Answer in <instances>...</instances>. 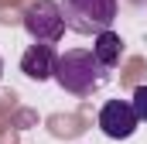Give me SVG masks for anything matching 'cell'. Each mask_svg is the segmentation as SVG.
<instances>
[{
    "mask_svg": "<svg viewBox=\"0 0 147 144\" xmlns=\"http://www.w3.org/2000/svg\"><path fill=\"white\" fill-rule=\"evenodd\" d=\"M106 79H110V69L89 48H69L55 62V82L72 96H92Z\"/></svg>",
    "mask_w": 147,
    "mask_h": 144,
    "instance_id": "cell-1",
    "label": "cell"
},
{
    "mask_svg": "<svg viewBox=\"0 0 147 144\" xmlns=\"http://www.w3.org/2000/svg\"><path fill=\"white\" fill-rule=\"evenodd\" d=\"M65 28L75 35H103L113 31L116 21V0H62Z\"/></svg>",
    "mask_w": 147,
    "mask_h": 144,
    "instance_id": "cell-2",
    "label": "cell"
},
{
    "mask_svg": "<svg viewBox=\"0 0 147 144\" xmlns=\"http://www.w3.org/2000/svg\"><path fill=\"white\" fill-rule=\"evenodd\" d=\"M24 31L34 38L38 45H55L65 35L62 3H55V0H31L28 10H24Z\"/></svg>",
    "mask_w": 147,
    "mask_h": 144,
    "instance_id": "cell-3",
    "label": "cell"
},
{
    "mask_svg": "<svg viewBox=\"0 0 147 144\" xmlns=\"http://www.w3.org/2000/svg\"><path fill=\"white\" fill-rule=\"evenodd\" d=\"M137 127H140V120H137L134 107H130V100H110V103H103V110H99V130L110 141L134 137Z\"/></svg>",
    "mask_w": 147,
    "mask_h": 144,
    "instance_id": "cell-4",
    "label": "cell"
},
{
    "mask_svg": "<svg viewBox=\"0 0 147 144\" xmlns=\"http://www.w3.org/2000/svg\"><path fill=\"white\" fill-rule=\"evenodd\" d=\"M55 62H58L55 48H51V45H38V41H34V45L21 55V72H24L28 79H34V82H45V79L55 75Z\"/></svg>",
    "mask_w": 147,
    "mask_h": 144,
    "instance_id": "cell-5",
    "label": "cell"
},
{
    "mask_svg": "<svg viewBox=\"0 0 147 144\" xmlns=\"http://www.w3.org/2000/svg\"><path fill=\"white\" fill-rule=\"evenodd\" d=\"M92 55H96L106 69H113V65L120 62V55H123V41H120V35H116V31H103V35H96Z\"/></svg>",
    "mask_w": 147,
    "mask_h": 144,
    "instance_id": "cell-6",
    "label": "cell"
},
{
    "mask_svg": "<svg viewBox=\"0 0 147 144\" xmlns=\"http://www.w3.org/2000/svg\"><path fill=\"white\" fill-rule=\"evenodd\" d=\"M130 107H134V113H137V120L144 124V120H147V82L134 89V100H130Z\"/></svg>",
    "mask_w": 147,
    "mask_h": 144,
    "instance_id": "cell-7",
    "label": "cell"
}]
</instances>
